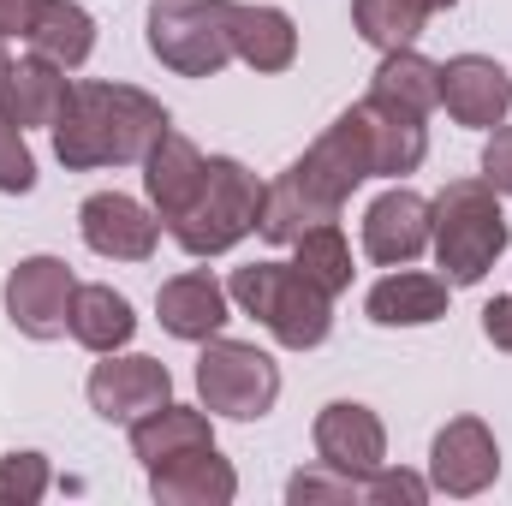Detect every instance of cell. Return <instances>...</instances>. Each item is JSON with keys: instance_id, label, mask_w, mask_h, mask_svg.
I'll return each mask as SVG.
<instances>
[{"instance_id": "6da1fadb", "label": "cell", "mask_w": 512, "mask_h": 506, "mask_svg": "<svg viewBox=\"0 0 512 506\" xmlns=\"http://www.w3.org/2000/svg\"><path fill=\"white\" fill-rule=\"evenodd\" d=\"M173 126L167 108L137 90V84H108V78H78L60 120H54V155L72 173L96 167H143L149 143Z\"/></svg>"}, {"instance_id": "7a4b0ae2", "label": "cell", "mask_w": 512, "mask_h": 506, "mask_svg": "<svg viewBox=\"0 0 512 506\" xmlns=\"http://www.w3.org/2000/svg\"><path fill=\"white\" fill-rule=\"evenodd\" d=\"M512 227L501 191L489 179H447L441 197H429V251L447 286H477L507 256Z\"/></svg>"}, {"instance_id": "3957f363", "label": "cell", "mask_w": 512, "mask_h": 506, "mask_svg": "<svg viewBox=\"0 0 512 506\" xmlns=\"http://www.w3.org/2000/svg\"><path fill=\"white\" fill-rule=\"evenodd\" d=\"M233 310H245L274 334V346L286 352H316L334 334V298L322 286H310L292 262H245L227 280Z\"/></svg>"}, {"instance_id": "277c9868", "label": "cell", "mask_w": 512, "mask_h": 506, "mask_svg": "<svg viewBox=\"0 0 512 506\" xmlns=\"http://www.w3.org/2000/svg\"><path fill=\"white\" fill-rule=\"evenodd\" d=\"M262 191H268V185L256 179L239 155H209V173H203L197 203L167 227L173 245L185 256H197V262L227 256L233 245H245L256 233V221H262Z\"/></svg>"}, {"instance_id": "5b68a950", "label": "cell", "mask_w": 512, "mask_h": 506, "mask_svg": "<svg viewBox=\"0 0 512 506\" xmlns=\"http://www.w3.org/2000/svg\"><path fill=\"white\" fill-rule=\"evenodd\" d=\"M143 30L149 54L179 78H215L233 66V0H155Z\"/></svg>"}, {"instance_id": "8992f818", "label": "cell", "mask_w": 512, "mask_h": 506, "mask_svg": "<svg viewBox=\"0 0 512 506\" xmlns=\"http://www.w3.org/2000/svg\"><path fill=\"white\" fill-rule=\"evenodd\" d=\"M197 399L209 417H227V423H256L274 411L280 399V364L251 346V340H203L197 352Z\"/></svg>"}, {"instance_id": "52a82bcc", "label": "cell", "mask_w": 512, "mask_h": 506, "mask_svg": "<svg viewBox=\"0 0 512 506\" xmlns=\"http://www.w3.org/2000/svg\"><path fill=\"white\" fill-rule=\"evenodd\" d=\"M72 298H78V274L66 256H24L6 274V322L24 340H60L72 322Z\"/></svg>"}, {"instance_id": "ba28073f", "label": "cell", "mask_w": 512, "mask_h": 506, "mask_svg": "<svg viewBox=\"0 0 512 506\" xmlns=\"http://www.w3.org/2000/svg\"><path fill=\"white\" fill-rule=\"evenodd\" d=\"M501 483V441L483 417H453L435 441H429V489L471 501L483 489Z\"/></svg>"}, {"instance_id": "9c48e42d", "label": "cell", "mask_w": 512, "mask_h": 506, "mask_svg": "<svg viewBox=\"0 0 512 506\" xmlns=\"http://www.w3.org/2000/svg\"><path fill=\"white\" fill-rule=\"evenodd\" d=\"M84 399H90V411L102 417V423H137L143 411H155V405H167L173 399V376H167V364L161 358H149V352H108L90 381H84Z\"/></svg>"}, {"instance_id": "30bf717a", "label": "cell", "mask_w": 512, "mask_h": 506, "mask_svg": "<svg viewBox=\"0 0 512 506\" xmlns=\"http://www.w3.org/2000/svg\"><path fill=\"white\" fill-rule=\"evenodd\" d=\"M78 233L84 245L108 262H149L161 245V215L126 191H96L78 203Z\"/></svg>"}, {"instance_id": "8fae6325", "label": "cell", "mask_w": 512, "mask_h": 506, "mask_svg": "<svg viewBox=\"0 0 512 506\" xmlns=\"http://www.w3.org/2000/svg\"><path fill=\"white\" fill-rule=\"evenodd\" d=\"M310 447L322 465L346 477H370L376 465H387V423L358 399H328L310 423Z\"/></svg>"}, {"instance_id": "7c38bea8", "label": "cell", "mask_w": 512, "mask_h": 506, "mask_svg": "<svg viewBox=\"0 0 512 506\" xmlns=\"http://www.w3.org/2000/svg\"><path fill=\"white\" fill-rule=\"evenodd\" d=\"M346 120L364 137L370 179H405V173L423 167V155H429V126H423V114H405V108H393L382 96H364V102L346 108Z\"/></svg>"}, {"instance_id": "4fadbf2b", "label": "cell", "mask_w": 512, "mask_h": 506, "mask_svg": "<svg viewBox=\"0 0 512 506\" xmlns=\"http://www.w3.org/2000/svg\"><path fill=\"white\" fill-rule=\"evenodd\" d=\"M441 108L453 126L495 131L512 114V78L489 54H453L441 60Z\"/></svg>"}, {"instance_id": "5bb4252c", "label": "cell", "mask_w": 512, "mask_h": 506, "mask_svg": "<svg viewBox=\"0 0 512 506\" xmlns=\"http://www.w3.org/2000/svg\"><path fill=\"white\" fill-rule=\"evenodd\" d=\"M423 251H429V197L393 179L364 209V256L382 262V268H405Z\"/></svg>"}, {"instance_id": "9a60e30c", "label": "cell", "mask_w": 512, "mask_h": 506, "mask_svg": "<svg viewBox=\"0 0 512 506\" xmlns=\"http://www.w3.org/2000/svg\"><path fill=\"white\" fill-rule=\"evenodd\" d=\"M155 322H161L173 340L203 346V340H215V334L233 322V298H227V286H221L209 268H185V274L161 280V292H155Z\"/></svg>"}, {"instance_id": "2e32d148", "label": "cell", "mask_w": 512, "mask_h": 506, "mask_svg": "<svg viewBox=\"0 0 512 506\" xmlns=\"http://www.w3.org/2000/svg\"><path fill=\"white\" fill-rule=\"evenodd\" d=\"M203 173H209V155H203L185 131L167 126L149 143V155H143V191H149V209L161 215V227H173V221L197 203Z\"/></svg>"}, {"instance_id": "e0dca14e", "label": "cell", "mask_w": 512, "mask_h": 506, "mask_svg": "<svg viewBox=\"0 0 512 506\" xmlns=\"http://www.w3.org/2000/svg\"><path fill=\"white\" fill-rule=\"evenodd\" d=\"M447 304H453V286L441 274H423V268L405 262V268H387L382 280L370 286L364 316L376 328H429V322L447 316Z\"/></svg>"}, {"instance_id": "ac0fdd59", "label": "cell", "mask_w": 512, "mask_h": 506, "mask_svg": "<svg viewBox=\"0 0 512 506\" xmlns=\"http://www.w3.org/2000/svg\"><path fill=\"white\" fill-rule=\"evenodd\" d=\"M149 495L161 506H227L239 495V471L233 459H221V447H191L167 465L149 471Z\"/></svg>"}, {"instance_id": "d6986e66", "label": "cell", "mask_w": 512, "mask_h": 506, "mask_svg": "<svg viewBox=\"0 0 512 506\" xmlns=\"http://www.w3.org/2000/svg\"><path fill=\"white\" fill-rule=\"evenodd\" d=\"M233 60H245L251 72H286L298 60V24L286 6L268 0H233Z\"/></svg>"}, {"instance_id": "ffe728a7", "label": "cell", "mask_w": 512, "mask_h": 506, "mask_svg": "<svg viewBox=\"0 0 512 506\" xmlns=\"http://www.w3.org/2000/svg\"><path fill=\"white\" fill-rule=\"evenodd\" d=\"M209 441H215V417L203 405H179V399H167V405H155L131 423V453H137L143 471H155V465H167L191 447H209Z\"/></svg>"}, {"instance_id": "44dd1931", "label": "cell", "mask_w": 512, "mask_h": 506, "mask_svg": "<svg viewBox=\"0 0 512 506\" xmlns=\"http://www.w3.org/2000/svg\"><path fill=\"white\" fill-rule=\"evenodd\" d=\"M66 96H72L66 66H54V60H42V54L12 60L6 90H0V120H12L18 131L54 126V120H60V108H66Z\"/></svg>"}, {"instance_id": "7402d4cb", "label": "cell", "mask_w": 512, "mask_h": 506, "mask_svg": "<svg viewBox=\"0 0 512 506\" xmlns=\"http://www.w3.org/2000/svg\"><path fill=\"white\" fill-rule=\"evenodd\" d=\"M66 334L84 346V352H96V358H108V352H126L131 334H137V310H131L126 292H114V286H84L78 280V298H72V322H66Z\"/></svg>"}, {"instance_id": "603a6c76", "label": "cell", "mask_w": 512, "mask_h": 506, "mask_svg": "<svg viewBox=\"0 0 512 506\" xmlns=\"http://www.w3.org/2000/svg\"><path fill=\"white\" fill-rule=\"evenodd\" d=\"M30 54H42V60H54V66H66V72H78L90 54H96V18L78 6V0H42V12H36V24H30Z\"/></svg>"}, {"instance_id": "cb8c5ba5", "label": "cell", "mask_w": 512, "mask_h": 506, "mask_svg": "<svg viewBox=\"0 0 512 506\" xmlns=\"http://www.w3.org/2000/svg\"><path fill=\"white\" fill-rule=\"evenodd\" d=\"M370 96H382V102H393V108L429 120V114L441 108V66L423 60L417 48H393V54H382L376 78H370Z\"/></svg>"}, {"instance_id": "d4e9b609", "label": "cell", "mask_w": 512, "mask_h": 506, "mask_svg": "<svg viewBox=\"0 0 512 506\" xmlns=\"http://www.w3.org/2000/svg\"><path fill=\"white\" fill-rule=\"evenodd\" d=\"M292 268L310 280V286H322L328 298H340L346 286H352V245H346V233H340V221H322V227H310V233H298L292 239Z\"/></svg>"}, {"instance_id": "484cf974", "label": "cell", "mask_w": 512, "mask_h": 506, "mask_svg": "<svg viewBox=\"0 0 512 506\" xmlns=\"http://www.w3.org/2000/svg\"><path fill=\"white\" fill-rule=\"evenodd\" d=\"M423 24H429V12L417 6V0H352V30L370 42V48H417V36H423Z\"/></svg>"}, {"instance_id": "4316f807", "label": "cell", "mask_w": 512, "mask_h": 506, "mask_svg": "<svg viewBox=\"0 0 512 506\" xmlns=\"http://www.w3.org/2000/svg\"><path fill=\"white\" fill-rule=\"evenodd\" d=\"M54 471H48V453H6L0 459V506H36L48 495Z\"/></svg>"}, {"instance_id": "83f0119b", "label": "cell", "mask_w": 512, "mask_h": 506, "mask_svg": "<svg viewBox=\"0 0 512 506\" xmlns=\"http://www.w3.org/2000/svg\"><path fill=\"white\" fill-rule=\"evenodd\" d=\"M286 501L292 506H310V501H364V477H346V471H334V465H310V471H298L292 483H286Z\"/></svg>"}, {"instance_id": "f1b7e54d", "label": "cell", "mask_w": 512, "mask_h": 506, "mask_svg": "<svg viewBox=\"0 0 512 506\" xmlns=\"http://www.w3.org/2000/svg\"><path fill=\"white\" fill-rule=\"evenodd\" d=\"M435 495L429 489V477H417V471H405V465H376L370 477H364V501L370 506H423Z\"/></svg>"}, {"instance_id": "f546056e", "label": "cell", "mask_w": 512, "mask_h": 506, "mask_svg": "<svg viewBox=\"0 0 512 506\" xmlns=\"http://www.w3.org/2000/svg\"><path fill=\"white\" fill-rule=\"evenodd\" d=\"M0 191H6V197L36 191V155H30L24 131L12 126V120H0Z\"/></svg>"}, {"instance_id": "4dcf8cb0", "label": "cell", "mask_w": 512, "mask_h": 506, "mask_svg": "<svg viewBox=\"0 0 512 506\" xmlns=\"http://www.w3.org/2000/svg\"><path fill=\"white\" fill-rule=\"evenodd\" d=\"M483 179H489L501 197H512V126L507 120L489 131V143H483Z\"/></svg>"}, {"instance_id": "1f68e13d", "label": "cell", "mask_w": 512, "mask_h": 506, "mask_svg": "<svg viewBox=\"0 0 512 506\" xmlns=\"http://www.w3.org/2000/svg\"><path fill=\"white\" fill-rule=\"evenodd\" d=\"M36 12H42V0H0V36H6V42H12V36H30Z\"/></svg>"}, {"instance_id": "d6a6232c", "label": "cell", "mask_w": 512, "mask_h": 506, "mask_svg": "<svg viewBox=\"0 0 512 506\" xmlns=\"http://www.w3.org/2000/svg\"><path fill=\"white\" fill-rule=\"evenodd\" d=\"M483 334H489V346L512 352V292H507V298H495V304L483 310Z\"/></svg>"}, {"instance_id": "836d02e7", "label": "cell", "mask_w": 512, "mask_h": 506, "mask_svg": "<svg viewBox=\"0 0 512 506\" xmlns=\"http://www.w3.org/2000/svg\"><path fill=\"white\" fill-rule=\"evenodd\" d=\"M417 6H423V12H429V18H435V12H453V6H459V0H417Z\"/></svg>"}, {"instance_id": "e575fe53", "label": "cell", "mask_w": 512, "mask_h": 506, "mask_svg": "<svg viewBox=\"0 0 512 506\" xmlns=\"http://www.w3.org/2000/svg\"><path fill=\"white\" fill-rule=\"evenodd\" d=\"M6 72H12V54H6V36H0V90H6Z\"/></svg>"}]
</instances>
